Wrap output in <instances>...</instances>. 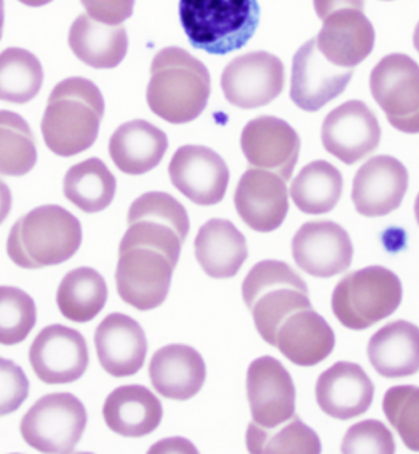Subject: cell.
<instances>
[{
    "instance_id": "cell-11",
    "label": "cell",
    "mask_w": 419,
    "mask_h": 454,
    "mask_svg": "<svg viewBox=\"0 0 419 454\" xmlns=\"http://www.w3.org/2000/svg\"><path fill=\"white\" fill-rule=\"evenodd\" d=\"M285 67L269 51H250L234 58L225 67L222 91L234 107L254 109L269 105L281 95Z\"/></svg>"
},
{
    "instance_id": "cell-4",
    "label": "cell",
    "mask_w": 419,
    "mask_h": 454,
    "mask_svg": "<svg viewBox=\"0 0 419 454\" xmlns=\"http://www.w3.org/2000/svg\"><path fill=\"white\" fill-rule=\"evenodd\" d=\"M179 19L193 47L225 56L254 36L260 6L257 0H180Z\"/></svg>"
},
{
    "instance_id": "cell-12",
    "label": "cell",
    "mask_w": 419,
    "mask_h": 454,
    "mask_svg": "<svg viewBox=\"0 0 419 454\" xmlns=\"http://www.w3.org/2000/svg\"><path fill=\"white\" fill-rule=\"evenodd\" d=\"M31 368L47 385H67L83 378L89 366V347L79 331L56 324L37 334L28 352Z\"/></svg>"
},
{
    "instance_id": "cell-41",
    "label": "cell",
    "mask_w": 419,
    "mask_h": 454,
    "mask_svg": "<svg viewBox=\"0 0 419 454\" xmlns=\"http://www.w3.org/2000/svg\"><path fill=\"white\" fill-rule=\"evenodd\" d=\"M87 14L103 24L122 25L133 15L135 0H80Z\"/></svg>"
},
{
    "instance_id": "cell-29",
    "label": "cell",
    "mask_w": 419,
    "mask_h": 454,
    "mask_svg": "<svg viewBox=\"0 0 419 454\" xmlns=\"http://www.w3.org/2000/svg\"><path fill=\"white\" fill-rule=\"evenodd\" d=\"M367 353L383 378L415 375L419 372V327L405 320L390 322L370 338Z\"/></svg>"
},
{
    "instance_id": "cell-2",
    "label": "cell",
    "mask_w": 419,
    "mask_h": 454,
    "mask_svg": "<svg viewBox=\"0 0 419 454\" xmlns=\"http://www.w3.org/2000/svg\"><path fill=\"white\" fill-rule=\"evenodd\" d=\"M211 93L208 67L189 51L169 47L151 64L146 98L151 111L170 124L195 121L205 111Z\"/></svg>"
},
{
    "instance_id": "cell-18",
    "label": "cell",
    "mask_w": 419,
    "mask_h": 454,
    "mask_svg": "<svg viewBox=\"0 0 419 454\" xmlns=\"http://www.w3.org/2000/svg\"><path fill=\"white\" fill-rule=\"evenodd\" d=\"M241 145L251 167L275 173L285 182L291 179L301 138L287 121L269 115L253 119L243 129Z\"/></svg>"
},
{
    "instance_id": "cell-40",
    "label": "cell",
    "mask_w": 419,
    "mask_h": 454,
    "mask_svg": "<svg viewBox=\"0 0 419 454\" xmlns=\"http://www.w3.org/2000/svg\"><path fill=\"white\" fill-rule=\"evenodd\" d=\"M30 393L24 370L12 360L0 357V417L14 413Z\"/></svg>"
},
{
    "instance_id": "cell-14",
    "label": "cell",
    "mask_w": 419,
    "mask_h": 454,
    "mask_svg": "<svg viewBox=\"0 0 419 454\" xmlns=\"http://www.w3.org/2000/svg\"><path fill=\"white\" fill-rule=\"evenodd\" d=\"M169 173L174 188L199 206L220 204L230 183V169L220 154L198 145L178 148Z\"/></svg>"
},
{
    "instance_id": "cell-46",
    "label": "cell",
    "mask_w": 419,
    "mask_h": 454,
    "mask_svg": "<svg viewBox=\"0 0 419 454\" xmlns=\"http://www.w3.org/2000/svg\"><path fill=\"white\" fill-rule=\"evenodd\" d=\"M414 46L415 50H417L419 53V22L417 26H415V34H414Z\"/></svg>"
},
{
    "instance_id": "cell-15",
    "label": "cell",
    "mask_w": 419,
    "mask_h": 454,
    "mask_svg": "<svg viewBox=\"0 0 419 454\" xmlns=\"http://www.w3.org/2000/svg\"><path fill=\"white\" fill-rule=\"evenodd\" d=\"M296 266L318 278H331L350 269L353 246L350 235L333 221H312L299 228L292 239Z\"/></svg>"
},
{
    "instance_id": "cell-21",
    "label": "cell",
    "mask_w": 419,
    "mask_h": 454,
    "mask_svg": "<svg viewBox=\"0 0 419 454\" xmlns=\"http://www.w3.org/2000/svg\"><path fill=\"white\" fill-rule=\"evenodd\" d=\"M374 383L358 364L338 362L319 376L315 398L319 408L337 420H351L368 411Z\"/></svg>"
},
{
    "instance_id": "cell-35",
    "label": "cell",
    "mask_w": 419,
    "mask_h": 454,
    "mask_svg": "<svg viewBox=\"0 0 419 454\" xmlns=\"http://www.w3.org/2000/svg\"><path fill=\"white\" fill-rule=\"evenodd\" d=\"M247 447L253 454L321 452L318 434L296 415L275 427H263L251 421L247 431Z\"/></svg>"
},
{
    "instance_id": "cell-34",
    "label": "cell",
    "mask_w": 419,
    "mask_h": 454,
    "mask_svg": "<svg viewBox=\"0 0 419 454\" xmlns=\"http://www.w3.org/2000/svg\"><path fill=\"white\" fill-rule=\"evenodd\" d=\"M40 59L24 48L9 47L0 53V101L26 105L43 85Z\"/></svg>"
},
{
    "instance_id": "cell-24",
    "label": "cell",
    "mask_w": 419,
    "mask_h": 454,
    "mask_svg": "<svg viewBox=\"0 0 419 454\" xmlns=\"http://www.w3.org/2000/svg\"><path fill=\"white\" fill-rule=\"evenodd\" d=\"M335 343L333 328L311 307L293 312L280 325L273 347L289 362L308 368L324 362Z\"/></svg>"
},
{
    "instance_id": "cell-27",
    "label": "cell",
    "mask_w": 419,
    "mask_h": 454,
    "mask_svg": "<svg viewBox=\"0 0 419 454\" xmlns=\"http://www.w3.org/2000/svg\"><path fill=\"white\" fill-rule=\"evenodd\" d=\"M169 148L164 131L146 121H128L113 133L109 156L117 168L129 176H141L161 163Z\"/></svg>"
},
{
    "instance_id": "cell-13",
    "label": "cell",
    "mask_w": 419,
    "mask_h": 454,
    "mask_svg": "<svg viewBox=\"0 0 419 454\" xmlns=\"http://www.w3.org/2000/svg\"><path fill=\"white\" fill-rule=\"evenodd\" d=\"M382 140L378 118L362 101L344 102L333 109L321 127L325 150L344 164H356L372 154Z\"/></svg>"
},
{
    "instance_id": "cell-8",
    "label": "cell",
    "mask_w": 419,
    "mask_h": 454,
    "mask_svg": "<svg viewBox=\"0 0 419 454\" xmlns=\"http://www.w3.org/2000/svg\"><path fill=\"white\" fill-rule=\"evenodd\" d=\"M87 425L83 402L72 393L43 395L22 418V439L42 453H70L82 440Z\"/></svg>"
},
{
    "instance_id": "cell-9",
    "label": "cell",
    "mask_w": 419,
    "mask_h": 454,
    "mask_svg": "<svg viewBox=\"0 0 419 454\" xmlns=\"http://www.w3.org/2000/svg\"><path fill=\"white\" fill-rule=\"evenodd\" d=\"M177 265L170 256L154 247L119 246L115 270L119 296L138 311L161 307L169 296Z\"/></svg>"
},
{
    "instance_id": "cell-17",
    "label": "cell",
    "mask_w": 419,
    "mask_h": 454,
    "mask_svg": "<svg viewBox=\"0 0 419 454\" xmlns=\"http://www.w3.org/2000/svg\"><path fill=\"white\" fill-rule=\"evenodd\" d=\"M247 395L251 418L263 427H275L295 417L296 387L280 360L261 356L248 368Z\"/></svg>"
},
{
    "instance_id": "cell-36",
    "label": "cell",
    "mask_w": 419,
    "mask_h": 454,
    "mask_svg": "<svg viewBox=\"0 0 419 454\" xmlns=\"http://www.w3.org/2000/svg\"><path fill=\"white\" fill-rule=\"evenodd\" d=\"M36 138L28 121L12 111H0V176H24L36 166Z\"/></svg>"
},
{
    "instance_id": "cell-39",
    "label": "cell",
    "mask_w": 419,
    "mask_h": 454,
    "mask_svg": "<svg viewBox=\"0 0 419 454\" xmlns=\"http://www.w3.org/2000/svg\"><path fill=\"white\" fill-rule=\"evenodd\" d=\"M396 443L391 431L376 419L352 425L344 434L343 453H395Z\"/></svg>"
},
{
    "instance_id": "cell-5",
    "label": "cell",
    "mask_w": 419,
    "mask_h": 454,
    "mask_svg": "<svg viewBox=\"0 0 419 454\" xmlns=\"http://www.w3.org/2000/svg\"><path fill=\"white\" fill-rule=\"evenodd\" d=\"M241 295L261 338L275 346L276 332L289 315L311 308L307 283L289 263L264 260L248 272Z\"/></svg>"
},
{
    "instance_id": "cell-23",
    "label": "cell",
    "mask_w": 419,
    "mask_h": 454,
    "mask_svg": "<svg viewBox=\"0 0 419 454\" xmlns=\"http://www.w3.org/2000/svg\"><path fill=\"white\" fill-rule=\"evenodd\" d=\"M315 40L318 50L328 62L352 69L372 53L376 30L364 12L343 9L325 19Z\"/></svg>"
},
{
    "instance_id": "cell-31",
    "label": "cell",
    "mask_w": 419,
    "mask_h": 454,
    "mask_svg": "<svg viewBox=\"0 0 419 454\" xmlns=\"http://www.w3.org/2000/svg\"><path fill=\"white\" fill-rule=\"evenodd\" d=\"M107 299V283L91 267L70 270L58 286V309L64 317L76 324L92 321L103 310Z\"/></svg>"
},
{
    "instance_id": "cell-47",
    "label": "cell",
    "mask_w": 419,
    "mask_h": 454,
    "mask_svg": "<svg viewBox=\"0 0 419 454\" xmlns=\"http://www.w3.org/2000/svg\"><path fill=\"white\" fill-rule=\"evenodd\" d=\"M415 220H417V223L419 225V194L417 195V199H415Z\"/></svg>"
},
{
    "instance_id": "cell-25",
    "label": "cell",
    "mask_w": 419,
    "mask_h": 454,
    "mask_svg": "<svg viewBox=\"0 0 419 454\" xmlns=\"http://www.w3.org/2000/svg\"><path fill=\"white\" fill-rule=\"evenodd\" d=\"M148 375L162 397L185 402L195 397L206 380V365L198 350L186 344H170L151 357Z\"/></svg>"
},
{
    "instance_id": "cell-6",
    "label": "cell",
    "mask_w": 419,
    "mask_h": 454,
    "mask_svg": "<svg viewBox=\"0 0 419 454\" xmlns=\"http://www.w3.org/2000/svg\"><path fill=\"white\" fill-rule=\"evenodd\" d=\"M402 283L383 266H369L344 276L335 286L331 309L340 324L367 330L391 317L402 301Z\"/></svg>"
},
{
    "instance_id": "cell-28",
    "label": "cell",
    "mask_w": 419,
    "mask_h": 454,
    "mask_svg": "<svg viewBox=\"0 0 419 454\" xmlns=\"http://www.w3.org/2000/svg\"><path fill=\"white\" fill-rule=\"evenodd\" d=\"M195 257L202 270L215 279L232 278L248 257L246 237L232 222L212 218L196 235Z\"/></svg>"
},
{
    "instance_id": "cell-16",
    "label": "cell",
    "mask_w": 419,
    "mask_h": 454,
    "mask_svg": "<svg viewBox=\"0 0 419 454\" xmlns=\"http://www.w3.org/2000/svg\"><path fill=\"white\" fill-rule=\"evenodd\" d=\"M352 76V69L328 62L318 50L317 40L312 38L293 57L291 99L303 111H320L343 95Z\"/></svg>"
},
{
    "instance_id": "cell-22",
    "label": "cell",
    "mask_w": 419,
    "mask_h": 454,
    "mask_svg": "<svg viewBox=\"0 0 419 454\" xmlns=\"http://www.w3.org/2000/svg\"><path fill=\"white\" fill-rule=\"evenodd\" d=\"M95 347L103 370L113 378L140 372L147 354L143 327L128 315L109 314L96 328Z\"/></svg>"
},
{
    "instance_id": "cell-44",
    "label": "cell",
    "mask_w": 419,
    "mask_h": 454,
    "mask_svg": "<svg viewBox=\"0 0 419 454\" xmlns=\"http://www.w3.org/2000/svg\"><path fill=\"white\" fill-rule=\"evenodd\" d=\"M51 2H53V0H19V3L26 6H30V8H41V6L50 4Z\"/></svg>"
},
{
    "instance_id": "cell-45",
    "label": "cell",
    "mask_w": 419,
    "mask_h": 454,
    "mask_svg": "<svg viewBox=\"0 0 419 454\" xmlns=\"http://www.w3.org/2000/svg\"><path fill=\"white\" fill-rule=\"evenodd\" d=\"M4 20H5L4 0H0V40H2L3 30H4Z\"/></svg>"
},
{
    "instance_id": "cell-20",
    "label": "cell",
    "mask_w": 419,
    "mask_h": 454,
    "mask_svg": "<svg viewBox=\"0 0 419 454\" xmlns=\"http://www.w3.org/2000/svg\"><path fill=\"white\" fill-rule=\"evenodd\" d=\"M408 189V172L391 156H376L363 164L353 179L352 201L358 214L383 217L401 206Z\"/></svg>"
},
{
    "instance_id": "cell-32",
    "label": "cell",
    "mask_w": 419,
    "mask_h": 454,
    "mask_svg": "<svg viewBox=\"0 0 419 454\" xmlns=\"http://www.w3.org/2000/svg\"><path fill=\"white\" fill-rule=\"evenodd\" d=\"M115 192L117 179L96 157L70 167L64 176V196L85 214H98L107 208Z\"/></svg>"
},
{
    "instance_id": "cell-37",
    "label": "cell",
    "mask_w": 419,
    "mask_h": 454,
    "mask_svg": "<svg viewBox=\"0 0 419 454\" xmlns=\"http://www.w3.org/2000/svg\"><path fill=\"white\" fill-rule=\"evenodd\" d=\"M34 299L16 286H0V344L22 343L36 326Z\"/></svg>"
},
{
    "instance_id": "cell-38",
    "label": "cell",
    "mask_w": 419,
    "mask_h": 454,
    "mask_svg": "<svg viewBox=\"0 0 419 454\" xmlns=\"http://www.w3.org/2000/svg\"><path fill=\"white\" fill-rule=\"evenodd\" d=\"M383 411L408 450L419 452V387L395 386L383 395Z\"/></svg>"
},
{
    "instance_id": "cell-1",
    "label": "cell",
    "mask_w": 419,
    "mask_h": 454,
    "mask_svg": "<svg viewBox=\"0 0 419 454\" xmlns=\"http://www.w3.org/2000/svg\"><path fill=\"white\" fill-rule=\"evenodd\" d=\"M105 114V99L98 85L85 77L58 82L42 118L44 144L57 156H76L96 143Z\"/></svg>"
},
{
    "instance_id": "cell-19",
    "label": "cell",
    "mask_w": 419,
    "mask_h": 454,
    "mask_svg": "<svg viewBox=\"0 0 419 454\" xmlns=\"http://www.w3.org/2000/svg\"><path fill=\"white\" fill-rule=\"evenodd\" d=\"M234 206L241 221L259 233L281 227L289 214V190L275 173L249 168L241 176L234 192Z\"/></svg>"
},
{
    "instance_id": "cell-3",
    "label": "cell",
    "mask_w": 419,
    "mask_h": 454,
    "mask_svg": "<svg viewBox=\"0 0 419 454\" xmlns=\"http://www.w3.org/2000/svg\"><path fill=\"white\" fill-rule=\"evenodd\" d=\"M82 243V223L75 215L62 206L43 205L15 222L6 253L16 266L38 270L67 262Z\"/></svg>"
},
{
    "instance_id": "cell-48",
    "label": "cell",
    "mask_w": 419,
    "mask_h": 454,
    "mask_svg": "<svg viewBox=\"0 0 419 454\" xmlns=\"http://www.w3.org/2000/svg\"><path fill=\"white\" fill-rule=\"evenodd\" d=\"M385 2H390V0H385Z\"/></svg>"
},
{
    "instance_id": "cell-33",
    "label": "cell",
    "mask_w": 419,
    "mask_h": 454,
    "mask_svg": "<svg viewBox=\"0 0 419 454\" xmlns=\"http://www.w3.org/2000/svg\"><path fill=\"white\" fill-rule=\"evenodd\" d=\"M343 192V174L324 160L307 164L291 186L292 200L299 211L314 215L333 211Z\"/></svg>"
},
{
    "instance_id": "cell-10",
    "label": "cell",
    "mask_w": 419,
    "mask_h": 454,
    "mask_svg": "<svg viewBox=\"0 0 419 454\" xmlns=\"http://www.w3.org/2000/svg\"><path fill=\"white\" fill-rule=\"evenodd\" d=\"M374 101L389 123L405 134H419V64L407 54L383 57L369 79Z\"/></svg>"
},
{
    "instance_id": "cell-43",
    "label": "cell",
    "mask_w": 419,
    "mask_h": 454,
    "mask_svg": "<svg viewBox=\"0 0 419 454\" xmlns=\"http://www.w3.org/2000/svg\"><path fill=\"white\" fill-rule=\"evenodd\" d=\"M12 207V190L5 182L0 179V225L4 223Z\"/></svg>"
},
{
    "instance_id": "cell-7",
    "label": "cell",
    "mask_w": 419,
    "mask_h": 454,
    "mask_svg": "<svg viewBox=\"0 0 419 454\" xmlns=\"http://www.w3.org/2000/svg\"><path fill=\"white\" fill-rule=\"evenodd\" d=\"M128 225L122 247H154L178 263L190 230L188 212L178 200L161 192L141 195L129 208Z\"/></svg>"
},
{
    "instance_id": "cell-42",
    "label": "cell",
    "mask_w": 419,
    "mask_h": 454,
    "mask_svg": "<svg viewBox=\"0 0 419 454\" xmlns=\"http://www.w3.org/2000/svg\"><path fill=\"white\" fill-rule=\"evenodd\" d=\"M364 6H366V0H314L315 12L322 21L335 12L343 11V9L364 12Z\"/></svg>"
},
{
    "instance_id": "cell-26",
    "label": "cell",
    "mask_w": 419,
    "mask_h": 454,
    "mask_svg": "<svg viewBox=\"0 0 419 454\" xmlns=\"http://www.w3.org/2000/svg\"><path fill=\"white\" fill-rule=\"evenodd\" d=\"M102 413L113 433L138 439L160 427L163 407L160 399L145 386L127 385L109 393Z\"/></svg>"
},
{
    "instance_id": "cell-30",
    "label": "cell",
    "mask_w": 419,
    "mask_h": 454,
    "mask_svg": "<svg viewBox=\"0 0 419 454\" xmlns=\"http://www.w3.org/2000/svg\"><path fill=\"white\" fill-rule=\"evenodd\" d=\"M67 43L77 59L86 66L113 69L127 56L129 41L123 25L103 24L89 14H82L70 26Z\"/></svg>"
}]
</instances>
